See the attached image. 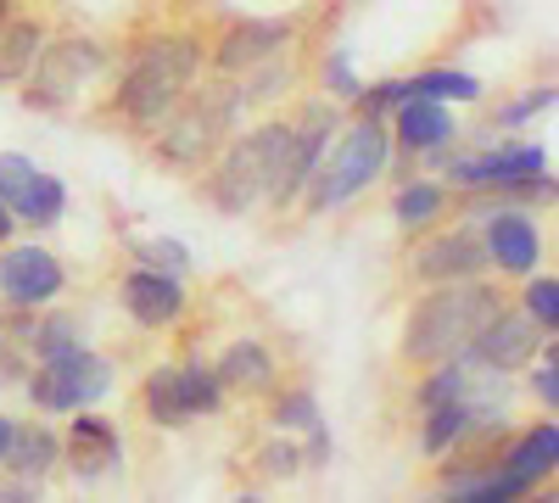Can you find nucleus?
<instances>
[{
	"label": "nucleus",
	"mask_w": 559,
	"mask_h": 503,
	"mask_svg": "<svg viewBox=\"0 0 559 503\" xmlns=\"http://www.w3.org/2000/svg\"><path fill=\"white\" fill-rule=\"evenodd\" d=\"M498 291L492 286H464V280H442V291H431L426 302L414 308L408 319V336H403V352L414 363H437V358H453L464 342H471L487 319L498 313Z\"/></svg>",
	"instance_id": "1"
},
{
	"label": "nucleus",
	"mask_w": 559,
	"mask_h": 503,
	"mask_svg": "<svg viewBox=\"0 0 559 503\" xmlns=\"http://www.w3.org/2000/svg\"><path fill=\"white\" fill-rule=\"evenodd\" d=\"M197 68H202V45L191 34H168V39L146 45L134 57L129 79L118 84V112L129 123H163L179 107L185 84L197 79Z\"/></svg>",
	"instance_id": "2"
},
{
	"label": "nucleus",
	"mask_w": 559,
	"mask_h": 503,
	"mask_svg": "<svg viewBox=\"0 0 559 503\" xmlns=\"http://www.w3.org/2000/svg\"><path fill=\"white\" fill-rule=\"evenodd\" d=\"M286 152H292V129H286V123H269V129L241 134V141L224 152L218 173H213V191H207L213 207L247 213V207H258L263 196H274L280 173H286Z\"/></svg>",
	"instance_id": "3"
},
{
	"label": "nucleus",
	"mask_w": 559,
	"mask_h": 503,
	"mask_svg": "<svg viewBox=\"0 0 559 503\" xmlns=\"http://www.w3.org/2000/svg\"><path fill=\"white\" fill-rule=\"evenodd\" d=\"M112 392V363L84 352V347H62V352H45L39 375L28 381V397L45 415H73V408H90Z\"/></svg>",
	"instance_id": "4"
},
{
	"label": "nucleus",
	"mask_w": 559,
	"mask_h": 503,
	"mask_svg": "<svg viewBox=\"0 0 559 503\" xmlns=\"http://www.w3.org/2000/svg\"><path fill=\"white\" fill-rule=\"evenodd\" d=\"M386 152H392V141H386V129H381L376 118H364L358 129H347L342 146H336V157H331V168L313 179L308 207H313V213H331V207H342L347 196H358L369 179L386 168Z\"/></svg>",
	"instance_id": "5"
},
{
	"label": "nucleus",
	"mask_w": 559,
	"mask_h": 503,
	"mask_svg": "<svg viewBox=\"0 0 559 503\" xmlns=\"http://www.w3.org/2000/svg\"><path fill=\"white\" fill-rule=\"evenodd\" d=\"M241 101H247V96H241L236 84H218V89H202L191 107H179V118H174L168 134H163V163H168V168H197V163L224 141V129L236 123Z\"/></svg>",
	"instance_id": "6"
},
{
	"label": "nucleus",
	"mask_w": 559,
	"mask_h": 503,
	"mask_svg": "<svg viewBox=\"0 0 559 503\" xmlns=\"http://www.w3.org/2000/svg\"><path fill=\"white\" fill-rule=\"evenodd\" d=\"M548 157L537 152V146H509V152H481V157H464V163H453L448 168V179L453 185H464V191H554L548 185Z\"/></svg>",
	"instance_id": "7"
},
{
	"label": "nucleus",
	"mask_w": 559,
	"mask_h": 503,
	"mask_svg": "<svg viewBox=\"0 0 559 503\" xmlns=\"http://www.w3.org/2000/svg\"><path fill=\"white\" fill-rule=\"evenodd\" d=\"M34 62H39V73L28 84V107H68L79 96V84L90 73H102L107 51L96 39H68V45H57V51L34 57Z\"/></svg>",
	"instance_id": "8"
},
{
	"label": "nucleus",
	"mask_w": 559,
	"mask_h": 503,
	"mask_svg": "<svg viewBox=\"0 0 559 503\" xmlns=\"http://www.w3.org/2000/svg\"><path fill=\"white\" fill-rule=\"evenodd\" d=\"M537 352V319L532 313H509V308H498L487 325L464 342L453 358H464V363H481V370H515V363H526Z\"/></svg>",
	"instance_id": "9"
},
{
	"label": "nucleus",
	"mask_w": 559,
	"mask_h": 503,
	"mask_svg": "<svg viewBox=\"0 0 559 503\" xmlns=\"http://www.w3.org/2000/svg\"><path fill=\"white\" fill-rule=\"evenodd\" d=\"M0 202L23 224H57L68 207V191L57 173H39L28 157H0Z\"/></svg>",
	"instance_id": "10"
},
{
	"label": "nucleus",
	"mask_w": 559,
	"mask_h": 503,
	"mask_svg": "<svg viewBox=\"0 0 559 503\" xmlns=\"http://www.w3.org/2000/svg\"><path fill=\"white\" fill-rule=\"evenodd\" d=\"M62 286H68V274H62V263L45 252V247H12V252H0V297H7V302L34 308V302H51Z\"/></svg>",
	"instance_id": "11"
},
{
	"label": "nucleus",
	"mask_w": 559,
	"mask_h": 503,
	"mask_svg": "<svg viewBox=\"0 0 559 503\" xmlns=\"http://www.w3.org/2000/svg\"><path fill=\"white\" fill-rule=\"evenodd\" d=\"M481 247L487 258L503 268V274H532L537 258H543V236L526 213H509V207H492L487 230H481Z\"/></svg>",
	"instance_id": "12"
},
{
	"label": "nucleus",
	"mask_w": 559,
	"mask_h": 503,
	"mask_svg": "<svg viewBox=\"0 0 559 503\" xmlns=\"http://www.w3.org/2000/svg\"><path fill=\"white\" fill-rule=\"evenodd\" d=\"M123 308L140 319V325L163 331V325H174V319L185 313V286L174 280V274H163V268H129L123 274Z\"/></svg>",
	"instance_id": "13"
},
{
	"label": "nucleus",
	"mask_w": 559,
	"mask_h": 503,
	"mask_svg": "<svg viewBox=\"0 0 559 503\" xmlns=\"http://www.w3.org/2000/svg\"><path fill=\"white\" fill-rule=\"evenodd\" d=\"M481 263H487V247H481L476 230H448L431 247L414 252V274L419 280H437V286L442 280H471V274H481Z\"/></svg>",
	"instance_id": "14"
},
{
	"label": "nucleus",
	"mask_w": 559,
	"mask_h": 503,
	"mask_svg": "<svg viewBox=\"0 0 559 503\" xmlns=\"http://www.w3.org/2000/svg\"><path fill=\"white\" fill-rule=\"evenodd\" d=\"M331 129H336V112H331V107H308L302 129H292V152H286V173H280V185H274V202H292L308 179H313V168H319V157H324V141H331Z\"/></svg>",
	"instance_id": "15"
},
{
	"label": "nucleus",
	"mask_w": 559,
	"mask_h": 503,
	"mask_svg": "<svg viewBox=\"0 0 559 503\" xmlns=\"http://www.w3.org/2000/svg\"><path fill=\"white\" fill-rule=\"evenodd\" d=\"M286 39H292V23H236L224 34V45H218V73H247V68H258V62H269V57H280L286 51Z\"/></svg>",
	"instance_id": "16"
},
{
	"label": "nucleus",
	"mask_w": 559,
	"mask_h": 503,
	"mask_svg": "<svg viewBox=\"0 0 559 503\" xmlns=\"http://www.w3.org/2000/svg\"><path fill=\"white\" fill-rule=\"evenodd\" d=\"M459 134L448 101H397V141L408 152H442Z\"/></svg>",
	"instance_id": "17"
},
{
	"label": "nucleus",
	"mask_w": 559,
	"mask_h": 503,
	"mask_svg": "<svg viewBox=\"0 0 559 503\" xmlns=\"http://www.w3.org/2000/svg\"><path fill=\"white\" fill-rule=\"evenodd\" d=\"M68 447L79 453L73 470H79L84 481H96V476H107V470L118 465V431H112L102 415H79L73 431H68Z\"/></svg>",
	"instance_id": "18"
},
{
	"label": "nucleus",
	"mask_w": 559,
	"mask_h": 503,
	"mask_svg": "<svg viewBox=\"0 0 559 503\" xmlns=\"http://www.w3.org/2000/svg\"><path fill=\"white\" fill-rule=\"evenodd\" d=\"M554 465H559V431L554 426H532L515 447L503 453V470L521 476L526 487H537L543 476H554Z\"/></svg>",
	"instance_id": "19"
},
{
	"label": "nucleus",
	"mask_w": 559,
	"mask_h": 503,
	"mask_svg": "<svg viewBox=\"0 0 559 503\" xmlns=\"http://www.w3.org/2000/svg\"><path fill=\"white\" fill-rule=\"evenodd\" d=\"M218 386H236V392H263L269 381H274V358H269V347H258V342H236V347H224V358H218Z\"/></svg>",
	"instance_id": "20"
},
{
	"label": "nucleus",
	"mask_w": 559,
	"mask_h": 503,
	"mask_svg": "<svg viewBox=\"0 0 559 503\" xmlns=\"http://www.w3.org/2000/svg\"><path fill=\"white\" fill-rule=\"evenodd\" d=\"M57 436L51 431H45V426H12V442H7V459H0V465H12L17 476H45V470H51L57 465Z\"/></svg>",
	"instance_id": "21"
},
{
	"label": "nucleus",
	"mask_w": 559,
	"mask_h": 503,
	"mask_svg": "<svg viewBox=\"0 0 559 503\" xmlns=\"http://www.w3.org/2000/svg\"><path fill=\"white\" fill-rule=\"evenodd\" d=\"M471 431H476V415H471L464 403H431V408H426V431H419V447L437 459V453L459 447Z\"/></svg>",
	"instance_id": "22"
},
{
	"label": "nucleus",
	"mask_w": 559,
	"mask_h": 503,
	"mask_svg": "<svg viewBox=\"0 0 559 503\" xmlns=\"http://www.w3.org/2000/svg\"><path fill=\"white\" fill-rule=\"evenodd\" d=\"M481 84L471 73H453V68H431L403 84V101H476Z\"/></svg>",
	"instance_id": "23"
},
{
	"label": "nucleus",
	"mask_w": 559,
	"mask_h": 503,
	"mask_svg": "<svg viewBox=\"0 0 559 503\" xmlns=\"http://www.w3.org/2000/svg\"><path fill=\"white\" fill-rule=\"evenodd\" d=\"M146 415H152V426H163V431H174V426L191 420V408H185V397H179V370H174V363H163V370L146 375Z\"/></svg>",
	"instance_id": "24"
},
{
	"label": "nucleus",
	"mask_w": 559,
	"mask_h": 503,
	"mask_svg": "<svg viewBox=\"0 0 559 503\" xmlns=\"http://www.w3.org/2000/svg\"><path fill=\"white\" fill-rule=\"evenodd\" d=\"M39 23H0V79H23L39 57Z\"/></svg>",
	"instance_id": "25"
},
{
	"label": "nucleus",
	"mask_w": 559,
	"mask_h": 503,
	"mask_svg": "<svg viewBox=\"0 0 559 503\" xmlns=\"http://www.w3.org/2000/svg\"><path fill=\"white\" fill-rule=\"evenodd\" d=\"M174 370H179V397H185V408H191V420L197 415H213L218 397H224L218 375L207 370V363H174Z\"/></svg>",
	"instance_id": "26"
},
{
	"label": "nucleus",
	"mask_w": 559,
	"mask_h": 503,
	"mask_svg": "<svg viewBox=\"0 0 559 503\" xmlns=\"http://www.w3.org/2000/svg\"><path fill=\"white\" fill-rule=\"evenodd\" d=\"M437 213H442V185L414 179V185L397 191V224H403V230H419V224H431Z\"/></svg>",
	"instance_id": "27"
},
{
	"label": "nucleus",
	"mask_w": 559,
	"mask_h": 503,
	"mask_svg": "<svg viewBox=\"0 0 559 503\" xmlns=\"http://www.w3.org/2000/svg\"><path fill=\"white\" fill-rule=\"evenodd\" d=\"M526 313L537 319V331H554L559 325V280L554 274H526Z\"/></svg>",
	"instance_id": "28"
},
{
	"label": "nucleus",
	"mask_w": 559,
	"mask_h": 503,
	"mask_svg": "<svg viewBox=\"0 0 559 503\" xmlns=\"http://www.w3.org/2000/svg\"><path fill=\"white\" fill-rule=\"evenodd\" d=\"M34 347H39V358L62 352V347H79V319L73 313H51L45 325H34Z\"/></svg>",
	"instance_id": "29"
},
{
	"label": "nucleus",
	"mask_w": 559,
	"mask_h": 503,
	"mask_svg": "<svg viewBox=\"0 0 559 503\" xmlns=\"http://www.w3.org/2000/svg\"><path fill=\"white\" fill-rule=\"evenodd\" d=\"M134 258L146 268H163V274H185V268H191V252H185L179 241H140Z\"/></svg>",
	"instance_id": "30"
},
{
	"label": "nucleus",
	"mask_w": 559,
	"mask_h": 503,
	"mask_svg": "<svg viewBox=\"0 0 559 503\" xmlns=\"http://www.w3.org/2000/svg\"><path fill=\"white\" fill-rule=\"evenodd\" d=\"M274 420L280 426H319V408H313V397L308 392H292V397H280V408H274Z\"/></svg>",
	"instance_id": "31"
},
{
	"label": "nucleus",
	"mask_w": 559,
	"mask_h": 503,
	"mask_svg": "<svg viewBox=\"0 0 559 503\" xmlns=\"http://www.w3.org/2000/svg\"><path fill=\"white\" fill-rule=\"evenodd\" d=\"M532 386H537V397L554 408L559 403V358H554V347H543V363H537V375H532Z\"/></svg>",
	"instance_id": "32"
},
{
	"label": "nucleus",
	"mask_w": 559,
	"mask_h": 503,
	"mask_svg": "<svg viewBox=\"0 0 559 503\" xmlns=\"http://www.w3.org/2000/svg\"><path fill=\"white\" fill-rule=\"evenodd\" d=\"M358 101H364V112L376 118V112H386V107H397L403 101V84L397 79H386V84H376V89H358Z\"/></svg>",
	"instance_id": "33"
},
{
	"label": "nucleus",
	"mask_w": 559,
	"mask_h": 503,
	"mask_svg": "<svg viewBox=\"0 0 559 503\" xmlns=\"http://www.w3.org/2000/svg\"><path fill=\"white\" fill-rule=\"evenodd\" d=\"M263 470H269V476H292V470H297V447H292V442H269V447H263Z\"/></svg>",
	"instance_id": "34"
},
{
	"label": "nucleus",
	"mask_w": 559,
	"mask_h": 503,
	"mask_svg": "<svg viewBox=\"0 0 559 503\" xmlns=\"http://www.w3.org/2000/svg\"><path fill=\"white\" fill-rule=\"evenodd\" d=\"M543 107H554V89H532L526 101H515V107H503V123H521V118H532V112H543Z\"/></svg>",
	"instance_id": "35"
},
{
	"label": "nucleus",
	"mask_w": 559,
	"mask_h": 503,
	"mask_svg": "<svg viewBox=\"0 0 559 503\" xmlns=\"http://www.w3.org/2000/svg\"><path fill=\"white\" fill-rule=\"evenodd\" d=\"M28 370H23V358H17V347L12 342H0V392H7V386H17Z\"/></svg>",
	"instance_id": "36"
},
{
	"label": "nucleus",
	"mask_w": 559,
	"mask_h": 503,
	"mask_svg": "<svg viewBox=\"0 0 559 503\" xmlns=\"http://www.w3.org/2000/svg\"><path fill=\"white\" fill-rule=\"evenodd\" d=\"M331 84L342 89V96H358V84H353V73H347V57H331Z\"/></svg>",
	"instance_id": "37"
},
{
	"label": "nucleus",
	"mask_w": 559,
	"mask_h": 503,
	"mask_svg": "<svg viewBox=\"0 0 559 503\" xmlns=\"http://www.w3.org/2000/svg\"><path fill=\"white\" fill-rule=\"evenodd\" d=\"M12 236V213H7V202H0V241Z\"/></svg>",
	"instance_id": "38"
},
{
	"label": "nucleus",
	"mask_w": 559,
	"mask_h": 503,
	"mask_svg": "<svg viewBox=\"0 0 559 503\" xmlns=\"http://www.w3.org/2000/svg\"><path fill=\"white\" fill-rule=\"evenodd\" d=\"M7 442H12V420H0V459H7Z\"/></svg>",
	"instance_id": "39"
},
{
	"label": "nucleus",
	"mask_w": 559,
	"mask_h": 503,
	"mask_svg": "<svg viewBox=\"0 0 559 503\" xmlns=\"http://www.w3.org/2000/svg\"><path fill=\"white\" fill-rule=\"evenodd\" d=\"M0 23H7V0H0Z\"/></svg>",
	"instance_id": "40"
}]
</instances>
